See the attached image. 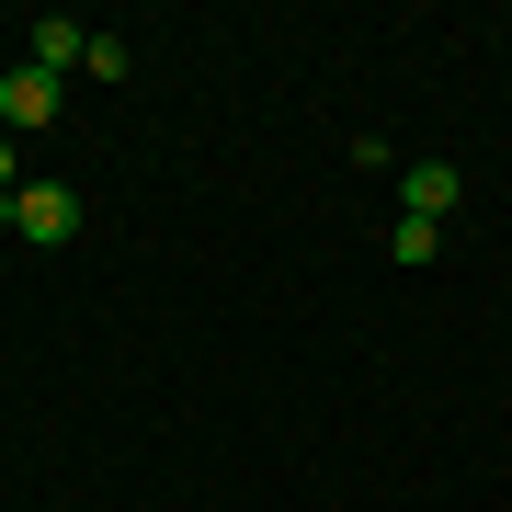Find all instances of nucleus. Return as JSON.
<instances>
[{
	"instance_id": "nucleus-3",
	"label": "nucleus",
	"mask_w": 512,
	"mask_h": 512,
	"mask_svg": "<svg viewBox=\"0 0 512 512\" xmlns=\"http://www.w3.org/2000/svg\"><path fill=\"white\" fill-rule=\"evenodd\" d=\"M456 205H467V171H456V160H421V171H410V217H433V228H444Z\"/></svg>"
},
{
	"instance_id": "nucleus-1",
	"label": "nucleus",
	"mask_w": 512,
	"mask_h": 512,
	"mask_svg": "<svg viewBox=\"0 0 512 512\" xmlns=\"http://www.w3.org/2000/svg\"><path fill=\"white\" fill-rule=\"evenodd\" d=\"M0 228H23L35 251H69V239H80V194H69V183H23Z\"/></svg>"
},
{
	"instance_id": "nucleus-4",
	"label": "nucleus",
	"mask_w": 512,
	"mask_h": 512,
	"mask_svg": "<svg viewBox=\"0 0 512 512\" xmlns=\"http://www.w3.org/2000/svg\"><path fill=\"white\" fill-rule=\"evenodd\" d=\"M80 57H92V23H69V12H46V23H35V69L57 80V69H80Z\"/></svg>"
},
{
	"instance_id": "nucleus-2",
	"label": "nucleus",
	"mask_w": 512,
	"mask_h": 512,
	"mask_svg": "<svg viewBox=\"0 0 512 512\" xmlns=\"http://www.w3.org/2000/svg\"><path fill=\"white\" fill-rule=\"evenodd\" d=\"M23 126H57V80L35 69V57H23L12 80H0V137H23Z\"/></svg>"
},
{
	"instance_id": "nucleus-6",
	"label": "nucleus",
	"mask_w": 512,
	"mask_h": 512,
	"mask_svg": "<svg viewBox=\"0 0 512 512\" xmlns=\"http://www.w3.org/2000/svg\"><path fill=\"white\" fill-rule=\"evenodd\" d=\"M12 194H23V160H12V137H0V217H12Z\"/></svg>"
},
{
	"instance_id": "nucleus-5",
	"label": "nucleus",
	"mask_w": 512,
	"mask_h": 512,
	"mask_svg": "<svg viewBox=\"0 0 512 512\" xmlns=\"http://www.w3.org/2000/svg\"><path fill=\"white\" fill-rule=\"evenodd\" d=\"M387 251H399V262H433V251H444V228H433V217H399V239H387Z\"/></svg>"
}]
</instances>
